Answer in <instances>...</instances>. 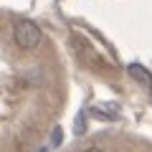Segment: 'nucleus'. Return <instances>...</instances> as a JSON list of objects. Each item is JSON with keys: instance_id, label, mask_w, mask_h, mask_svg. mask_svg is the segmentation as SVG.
Returning a JSON list of instances; mask_svg holds the SVG:
<instances>
[{"instance_id": "obj_2", "label": "nucleus", "mask_w": 152, "mask_h": 152, "mask_svg": "<svg viewBox=\"0 0 152 152\" xmlns=\"http://www.w3.org/2000/svg\"><path fill=\"white\" fill-rule=\"evenodd\" d=\"M129 74H132V76H140V79H142L145 84H152V76H150V71H145L142 66H137V64H132V66H129Z\"/></svg>"}, {"instance_id": "obj_1", "label": "nucleus", "mask_w": 152, "mask_h": 152, "mask_svg": "<svg viewBox=\"0 0 152 152\" xmlns=\"http://www.w3.org/2000/svg\"><path fill=\"white\" fill-rule=\"evenodd\" d=\"M13 41L23 51H36L43 43V33H41V28L33 20H18L15 28H13Z\"/></svg>"}, {"instance_id": "obj_4", "label": "nucleus", "mask_w": 152, "mask_h": 152, "mask_svg": "<svg viewBox=\"0 0 152 152\" xmlns=\"http://www.w3.org/2000/svg\"><path fill=\"white\" fill-rule=\"evenodd\" d=\"M84 129H86V122H84V112H81L76 119V134H84Z\"/></svg>"}, {"instance_id": "obj_5", "label": "nucleus", "mask_w": 152, "mask_h": 152, "mask_svg": "<svg viewBox=\"0 0 152 152\" xmlns=\"http://www.w3.org/2000/svg\"><path fill=\"white\" fill-rule=\"evenodd\" d=\"M86 152H104V150H99V147H89Z\"/></svg>"}, {"instance_id": "obj_3", "label": "nucleus", "mask_w": 152, "mask_h": 152, "mask_svg": "<svg viewBox=\"0 0 152 152\" xmlns=\"http://www.w3.org/2000/svg\"><path fill=\"white\" fill-rule=\"evenodd\" d=\"M61 142H64V129L61 127H53V132H51V147H58Z\"/></svg>"}]
</instances>
